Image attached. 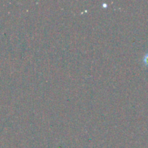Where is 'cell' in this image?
<instances>
[{
  "instance_id": "6da1fadb",
  "label": "cell",
  "mask_w": 148,
  "mask_h": 148,
  "mask_svg": "<svg viewBox=\"0 0 148 148\" xmlns=\"http://www.w3.org/2000/svg\"><path fill=\"white\" fill-rule=\"evenodd\" d=\"M143 60H144V63L145 64L146 66H148V53L145 55V56L144 59H143Z\"/></svg>"
}]
</instances>
